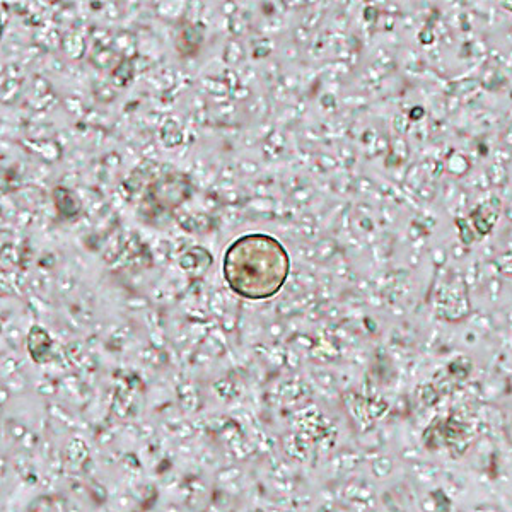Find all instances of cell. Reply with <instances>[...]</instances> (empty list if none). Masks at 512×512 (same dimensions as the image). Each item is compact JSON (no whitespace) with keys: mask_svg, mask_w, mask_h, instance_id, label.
<instances>
[{"mask_svg":"<svg viewBox=\"0 0 512 512\" xmlns=\"http://www.w3.org/2000/svg\"><path fill=\"white\" fill-rule=\"evenodd\" d=\"M289 255L277 239L248 234L236 239L224 255V279L238 296L262 301L286 284Z\"/></svg>","mask_w":512,"mask_h":512,"instance_id":"1","label":"cell"}]
</instances>
